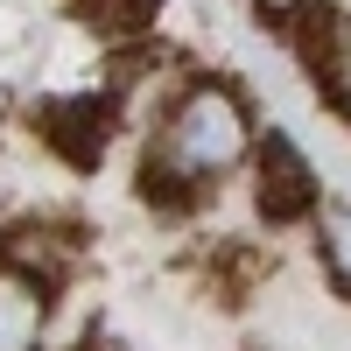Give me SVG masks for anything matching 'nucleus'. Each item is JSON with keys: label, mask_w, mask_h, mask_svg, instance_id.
<instances>
[{"label": "nucleus", "mask_w": 351, "mask_h": 351, "mask_svg": "<svg viewBox=\"0 0 351 351\" xmlns=\"http://www.w3.org/2000/svg\"><path fill=\"white\" fill-rule=\"evenodd\" d=\"M43 344V281L21 267H0V351Z\"/></svg>", "instance_id": "obj_3"}, {"label": "nucleus", "mask_w": 351, "mask_h": 351, "mask_svg": "<svg viewBox=\"0 0 351 351\" xmlns=\"http://www.w3.org/2000/svg\"><path fill=\"white\" fill-rule=\"evenodd\" d=\"M92 8H99L106 21H134V8H148V0H92Z\"/></svg>", "instance_id": "obj_5"}, {"label": "nucleus", "mask_w": 351, "mask_h": 351, "mask_svg": "<svg viewBox=\"0 0 351 351\" xmlns=\"http://www.w3.org/2000/svg\"><path fill=\"white\" fill-rule=\"evenodd\" d=\"M246 106L225 92V84H197V92L176 99V112L162 120V141L148 155V183H218L246 162Z\"/></svg>", "instance_id": "obj_1"}, {"label": "nucleus", "mask_w": 351, "mask_h": 351, "mask_svg": "<svg viewBox=\"0 0 351 351\" xmlns=\"http://www.w3.org/2000/svg\"><path fill=\"white\" fill-rule=\"evenodd\" d=\"M260 211L267 218H309L316 211V169L288 141H267V155H260Z\"/></svg>", "instance_id": "obj_2"}, {"label": "nucleus", "mask_w": 351, "mask_h": 351, "mask_svg": "<svg viewBox=\"0 0 351 351\" xmlns=\"http://www.w3.org/2000/svg\"><path fill=\"white\" fill-rule=\"evenodd\" d=\"M324 267H330V281L351 295V204L324 211Z\"/></svg>", "instance_id": "obj_4"}]
</instances>
